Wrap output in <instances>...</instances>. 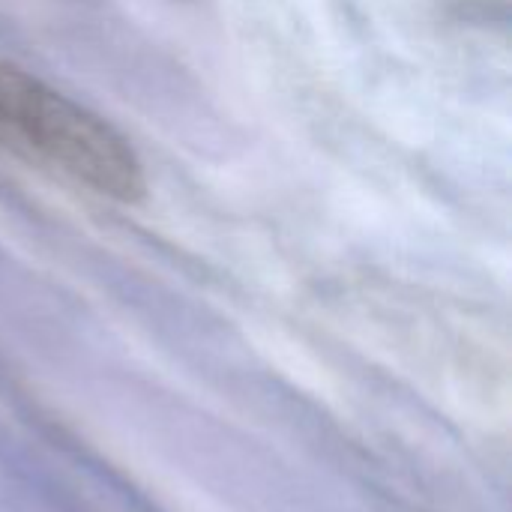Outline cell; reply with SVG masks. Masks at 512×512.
Instances as JSON below:
<instances>
[{
  "mask_svg": "<svg viewBox=\"0 0 512 512\" xmlns=\"http://www.w3.org/2000/svg\"><path fill=\"white\" fill-rule=\"evenodd\" d=\"M0 144L99 195L135 201L144 192V168L114 126L3 60Z\"/></svg>",
  "mask_w": 512,
  "mask_h": 512,
  "instance_id": "obj_1",
  "label": "cell"
}]
</instances>
